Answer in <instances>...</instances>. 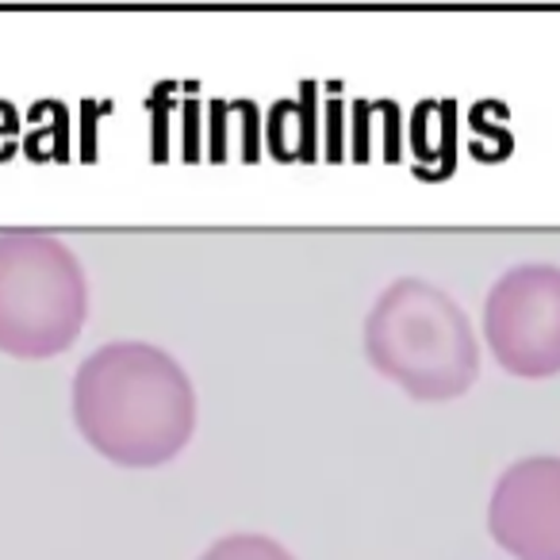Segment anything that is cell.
Segmentation results:
<instances>
[{
  "label": "cell",
  "instance_id": "3957f363",
  "mask_svg": "<svg viewBox=\"0 0 560 560\" xmlns=\"http://www.w3.org/2000/svg\"><path fill=\"white\" fill-rule=\"evenodd\" d=\"M89 319V277L47 231H0V353L47 361L78 342Z\"/></svg>",
  "mask_w": 560,
  "mask_h": 560
},
{
  "label": "cell",
  "instance_id": "6da1fadb",
  "mask_svg": "<svg viewBox=\"0 0 560 560\" xmlns=\"http://www.w3.org/2000/svg\"><path fill=\"white\" fill-rule=\"evenodd\" d=\"M73 422L112 465L158 468L192 442V376L162 346L119 338L73 373Z\"/></svg>",
  "mask_w": 560,
  "mask_h": 560
},
{
  "label": "cell",
  "instance_id": "277c9868",
  "mask_svg": "<svg viewBox=\"0 0 560 560\" xmlns=\"http://www.w3.org/2000/svg\"><path fill=\"white\" fill-rule=\"evenodd\" d=\"M483 342L511 376L545 381L560 373V265H514L491 284Z\"/></svg>",
  "mask_w": 560,
  "mask_h": 560
},
{
  "label": "cell",
  "instance_id": "5b68a950",
  "mask_svg": "<svg viewBox=\"0 0 560 560\" xmlns=\"http://www.w3.org/2000/svg\"><path fill=\"white\" fill-rule=\"evenodd\" d=\"M488 534L514 560H560V457L534 453L499 476Z\"/></svg>",
  "mask_w": 560,
  "mask_h": 560
},
{
  "label": "cell",
  "instance_id": "7a4b0ae2",
  "mask_svg": "<svg viewBox=\"0 0 560 560\" xmlns=\"http://www.w3.org/2000/svg\"><path fill=\"white\" fill-rule=\"evenodd\" d=\"M365 358L422 404L457 399L480 376V338L465 307L422 277H399L365 315Z\"/></svg>",
  "mask_w": 560,
  "mask_h": 560
},
{
  "label": "cell",
  "instance_id": "8992f818",
  "mask_svg": "<svg viewBox=\"0 0 560 560\" xmlns=\"http://www.w3.org/2000/svg\"><path fill=\"white\" fill-rule=\"evenodd\" d=\"M200 560H296V557L265 534H226L215 545H208Z\"/></svg>",
  "mask_w": 560,
  "mask_h": 560
}]
</instances>
